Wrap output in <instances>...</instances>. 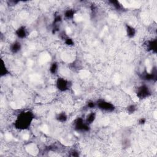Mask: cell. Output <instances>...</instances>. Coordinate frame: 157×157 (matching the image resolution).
<instances>
[{
	"mask_svg": "<svg viewBox=\"0 0 157 157\" xmlns=\"http://www.w3.org/2000/svg\"><path fill=\"white\" fill-rule=\"evenodd\" d=\"M74 15H75V11L74 9H67L64 13V17L68 20L73 19L74 17Z\"/></svg>",
	"mask_w": 157,
	"mask_h": 157,
	"instance_id": "cell-15",
	"label": "cell"
},
{
	"mask_svg": "<svg viewBox=\"0 0 157 157\" xmlns=\"http://www.w3.org/2000/svg\"><path fill=\"white\" fill-rule=\"evenodd\" d=\"M109 3L112 5L117 11H122L123 9V6L118 1H109Z\"/></svg>",
	"mask_w": 157,
	"mask_h": 157,
	"instance_id": "cell-16",
	"label": "cell"
},
{
	"mask_svg": "<svg viewBox=\"0 0 157 157\" xmlns=\"http://www.w3.org/2000/svg\"><path fill=\"white\" fill-rule=\"evenodd\" d=\"M0 68H1V69H0V74H1V77H5L9 74L10 72L8 68H7V66H6L5 62L3 59L1 60V66H0Z\"/></svg>",
	"mask_w": 157,
	"mask_h": 157,
	"instance_id": "cell-11",
	"label": "cell"
},
{
	"mask_svg": "<svg viewBox=\"0 0 157 157\" xmlns=\"http://www.w3.org/2000/svg\"><path fill=\"white\" fill-rule=\"evenodd\" d=\"M145 46L147 51L152 52V53L155 54L156 52L157 48L156 39H152V40H149L146 41L145 42Z\"/></svg>",
	"mask_w": 157,
	"mask_h": 157,
	"instance_id": "cell-7",
	"label": "cell"
},
{
	"mask_svg": "<svg viewBox=\"0 0 157 157\" xmlns=\"http://www.w3.org/2000/svg\"><path fill=\"white\" fill-rule=\"evenodd\" d=\"M96 114L95 112H91L89 113L85 119V120L88 124V125H91L96 120Z\"/></svg>",
	"mask_w": 157,
	"mask_h": 157,
	"instance_id": "cell-12",
	"label": "cell"
},
{
	"mask_svg": "<svg viewBox=\"0 0 157 157\" xmlns=\"http://www.w3.org/2000/svg\"><path fill=\"white\" fill-rule=\"evenodd\" d=\"M137 107L134 104H130L127 107V111L129 114H133L136 111Z\"/></svg>",
	"mask_w": 157,
	"mask_h": 157,
	"instance_id": "cell-17",
	"label": "cell"
},
{
	"mask_svg": "<svg viewBox=\"0 0 157 157\" xmlns=\"http://www.w3.org/2000/svg\"><path fill=\"white\" fill-rule=\"evenodd\" d=\"M74 128L81 133H87L90 131V125L81 117H78L73 122Z\"/></svg>",
	"mask_w": 157,
	"mask_h": 157,
	"instance_id": "cell-2",
	"label": "cell"
},
{
	"mask_svg": "<svg viewBox=\"0 0 157 157\" xmlns=\"http://www.w3.org/2000/svg\"><path fill=\"white\" fill-rule=\"evenodd\" d=\"M71 154L70 155V156H78V155H79L78 152H77L76 150H73V151L71 152Z\"/></svg>",
	"mask_w": 157,
	"mask_h": 157,
	"instance_id": "cell-22",
	"label": "cell"
},
{
	"mask_svg": "<svg viewBox=\"0 0 157 157\" xmlns=\"http://www.w3.org/2000/svg\"><path fill=\"white\" fill-rule=\"evenodd\" d=\"M96 107L100 110L106 112H113L115 110V106L114 104L104 99H99L96 101Z\"/></svg>",
	"mask_w": 157,
	"mask_h": 157,
	"instance_id": "cell-3",
	"label": "cell"
},
{
	"mask_svg": "<svg viewBox=\"0 0 157 157\" xmlns=\"http://www.w3.org/2000/svg\"><path fill=\"white\" fill-rule=\"evenodd\" d=\"M62 21V18L60 16H55V19H54V23L55 24H58V23H60Z\"/></svg>",
	"mask_w": 157,
	"mask_h": 157,
	"instance_id": "cell-20",
	"label": "cell"
},
{
	"mask_svg": "<svg viewBox=\"0 0 157 157\" xmlns=\"http://www.w3.org/2000/svg\"><path fill=\"white\" fill-rule=\"evenodd\" d=\"M55 119L60 123H64L68 120V115L65 112H62L56 115Z\"/></svg>",
	"mask_w": 157,
	"mask_h": 157,
	"instance_id": "cell-13",
	"label": "cell"
},
{
	"mask_svg": "<svg viewBox=\"0 0 157 157\" xmlns=\"http://www.w3.org/2000/svg\"><path fill=\"white\" fill-rule=\"evenodd\" d=\"M64 43L66 45H67L68 46H73L74 45V42L73 41V39L72 38H70L69 37H66L64 39Z\"/></svg>",
	"mask_w": 157,
	"mask_h": 157,
	"instance_id": "cell-18",
	"label": "cell"
},
{
	"mask_svg": "<svg viewBox=\"0 0 157 157\" xmlns=\"http://www.w3.org/2000/svg\"><path fill=\"white\" fill-rule=\"evenodd\" d=\"M87 107L89 109H95L96 107V103L93 101H89L87 103Z\"/></svg>",
	"mask_w": 157,
	"mask_h": 157,
	"instance_id": "cell-19",
	"label": "cell"
},
{
	"mask_svg": "<svg viewBox=\"0 0 157 157\" xmlns=\"http://www.w3.org/2000/svg\"><path fill=\"white\" fill-rule=\"evenodd\" d=\"M22 45L21 42H20L19 41H14L13 42L11 45H10V51L11 52V53L16 54L22 50Z\"/></svg>",
	"mask_w": 157,
	"mask_h": 157,
	"instance_id": "cell-9",
	"label": "cell"
},
{
	"mask_svg": "<svg viewBox=\"0 0 157 157\" xmlns=\"http://www.w3.org/2000/svg\"><path fill=\"white\" fill-rule=\"evenodd\" d=\"M15 33L18 38L23 39L28 36V33L25 26H21L16 30Z\"/></svg>",
	"mask_w": 157,
	"mask_h": 157,
	"instance_id": "cell-8",
	"label": "cell"
},
{
	"mask_svg": "<svg viewBox=\"0 0 157 157\" xmlns=\"http://www.w3.org/2000/svg\"><path fill=\"white\" fill-rule=\"evenodd\" d=\"M56 88L61 92H66L71 88V82L63 77H58L55 83Z\"/></svg>",
	"mask_w": 157,
	"mask_h": 157,
	"instance_id": "cell-5",
	"label": "cell"
},
{
	"mask_svg": "<svg viewBox=\"0 0 157 157\" xmlns=\"http://www.w3.org/2000/svg\"><path fill=\"white\" fill-rule=\"evenodd\" d=\"M142 79L146 81H156L157 78V70L156 68L154 67L153 69H152V71L150 73H144L142 75Z\"/></svg>",
	"mask_w": 157,
	"mask_h": 157,
	"instance_id": "cell-6",
	"label": "cell"
},
{
	"mask_svg": "<svg viewBox=\"0 0 157 157\" xmlns=\"http://www.w3.org/2000/svg\"><path fill=\"white\" fill-rule=\"evenodd\" d=\"M138 123H139V125H144V124L146 123V119H144V118H141V119H140L139 120Z\"/></svg>",
	"mask_w": 157,
	"mask_h": 157,
	"instance_id": "cell-21",
	"label": "cell"
},
{
	"mask_svg": "<svg viewBox=\"0 0 157 157\" xmlns=\"http://www.w3.org/2000/svg\"><path fill=\"white\" fill-rule=\"evenodd\" d=\"M35 119V115L30 110H25L19 113L14 122V127L19 130L28 129Z\"/></svg>",
	"mask_w": 157,
	"mask_h": 157,
	"instance_id": "cell-1",
	"label": "cell"
},
{
	"mask_svg": "<svg viewBox=\"0 0 157 157\" xmlns=\"http://www.w3.org/2000/svg\"><path fill=\"white\" fill-rule=\"evenodd\" d=\"M136 94L139 100H144L152 95L151 90L146 84H143L137 87Z\"/></svg>",
	"mask_w": 157,
	"mask_h": 157,
	"instance_id": "cell-4",
	"label": "cell"
},
{
	"mask_svg": "<svg viewBox=\"0 0 157 157\" xmlns=\"http://www.w3.org/2000/svg\"><path fill=\"white\" fill-rule=\"evenodd\" d=\"M126 33L129 39L134 38L136 35V30L132 25L129 24H126L125 25Z\"/></svg>",
	"mask_w": 157,
	"mask_h": 157,
	"instance_id": "cell-10",
	"label": "cell"
},
{
	"mask_svg": "<svg viewBox=\"0 0 157 157\" xmlns=\"http://www.w3.org/2000/svg\"><path fill=\"white\" fill-rule=\"evenodd\" d=\"M58 68H59V65H58V63L57 62H53L51 65L50 66L49 68V71L50 73L52 74H56L57 73H58Z\"/></svg>",
	"mask_w": 157,
	"mask_h": 157,
	"instance_id": "cell-14",
	"label": "cell"
}]
</instances>
